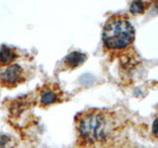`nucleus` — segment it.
<instances>
[{"instance_id":"obj_1","label":"nucleus","mask_w":158,"mask_h":148,"mask_svg":"<svg viewBox=\"0 0 158 148\" xmlns=\"http://www.w3.org/2000/svg\"><path fill=\"white\" fill-rule=\"evenodd\" d=\"M135 31L130 22L123 19H113L109 22L103 32V41L105 46L110 49H121L130 44Z\"/></svg>"},{"instance_id":"obj_2","label":"nucleus","mask_w":158,"mask_h":148,"mask_svg":"<svg viewBox=\"0 0 158 148\" xmlns=\"http://www.w3.org/2000/svg\"><path fill=\"white\" fill-rule=\"evenodd\" d=\"M107 120L100 113H85L78 122L80 135L90 142L103 141L107 136Z\"/></svg>"},{"instance_id":"obj_3","label":"nucleus","mask_w":158,"mask_h":148,"mask_svg":"<svg viewBox=\"0 0 158 148\" xmlns=\"http://www.w3.org/2000/svg\"><path fill=\"white\" fill-rule=\"evenodd\" d=\"M22 73L23 70L21 66H19L18 64H13V65H10L5 70H3L1 73V79L5 83L14 84L21 79Z\"/></svg>"},{"instance_id":"obj_4","label":"nucleus","mask_w":158,"mask_h":148,"mask_svg":"<svg viewBox=\"0 0 158 148\" xmlns=\"http://www.w3.org/2000/svg\"><path fill=\"white\" fill-rule=\"evenodd\" d=\"M86 59V56L82 52H79V51H73L71 53H69L68 56L65 58V63L69 67H77L79 65L85 61Z\"/></svg>"},{"instance_id":"obj_5","label":"nucleus","mask_w":158,"mask_h":148,"mask_svg":"<svg viewBox=\"0 0 158 148\" xmlns=\"http://www.w3.org/2000/svg\"><path fill=\"white\" fill-rule=\"evenodd\" d=\"M16 58V54L10 47H0V64H9Z\"/></svg>"},{"instance_id":"obj_6","label":"nucleus","mask_w":158,"mask_h":148,"mask_svg":"<svg viewBox=\"0 0 158 148\" xmlns=\"http://www.w3.org/2000/svg\"><path fill=\"white\" fill-rule=\"evenodd\" d=\"M57 100L56 94L52 91H46L42 94L41 102L44 105H52V104L56 103Z\"/></svg>"},{"instance_id":"obj_7","label":"nucleus","mask_w":158,"mask_h":148,"mask_svg":"<svg viewBox=\"0 0 158 148\" xmlns=\"http://www.w3.org/2000/svg\"><path fill=\"white\" fill-rule=\"evenodd\" d=\"M131 12L132 14H141L144 12L145 10V6H144V3L141 2V1H135L132 2L131 5Z\"/></svg>"},{"instance_id":"obj_8","label":"nucleus","mask_w":158,"mask_h":148,"mask_svg":"<svg viewBox=\"0 0 158 148\" xmlns=\"http://www.w3.org/2000/svg\"><path fill=\"white\" fill-rule=\"evenodd\" d=\"M11 141V138L6 134H0V148H6Z\"/></svg>"},{"instance_id":"obj_9","label":"nucleus","mask_w":158,"mask_h":148,"mask_svg":"<svg viewBox=\"0 0 158 148\" xmlns=\"http://www.w3.org/2000/svg\"><path fill=\"white\" fill-rule=\"evenodd\" d=\"M153 133L158 137V118H156L153 122Z\"/></svg>"}]
</instances>
